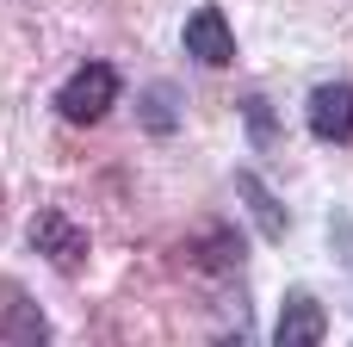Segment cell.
I'll use <instances>...</instances> for the list:
<instances>
[{"label":"cell","instance_id":"obj_1","mask_svg":"<svg viewBox=\"0 0 353 347\" xmlns=\"http://www.w3.org/2000/svg\"><path fill=\"white\" fill-rule=\"evenodd\" d=\"M112 106H118V68H112V62H87V68H74L68 87L56 93V112H62L68 124H99Z\"/></svg>","mask_w":353,"mask_h":347},{"label":"cell","instance_id":"obj_2","mask_svg":"<svg viewBox=\"0 0 353 347\" xmlns=\"http://www.w3.org/2000/svg\"><path fill=\"white\" fill-rule=\"evenodd\" d=\"M180 37H186V56L205 62V68H230V62H236V25H230L217 6H199Z\"/></svg>","mask_w":353,"mask_h":347},{"label":"cell","instance_id":"obj_3","mask_svg":"<svg viewBox=\"0 0 353 347\" xmlns=\"http://www.w3.org/2000/svg\"><path fill=\"white\" fill-rule=\"evenodd\" d=\"M323 335H329V310H323L310 292H285L273 347H323Z\"/></svg>","mask_w":353,"mask_h":347},{"label":"cell","instance_id":"obj_4","mask_svg":"<svg viewBox=\"0 0 353 347\" xmlns=\"http://www.w3.org/2000/svg\"><path fill=\"white\" fill-rule=\"evenodd\" d=\"M31 248L50 255L62 273H74V267L87 261V236H81V224H68L62 211H37V217H31Z\"/></svg>","mask_w":353,"mask_h":347},{"label":"cell","instance_id":"obj_5","mask_svg":"<svg viewBox=\"0 0 353 347\" xmlns=\"http://www.w3.org/2000/svg\"><path fill=\"white\" fill-rule=\"evenodd\" d=\"M310 130L323 143H347L353 137V87L347 81H323L310 93Z\"/></svg>","mask_w":353,"mask_h":347},{"label":"cell","instance_id":"obj_6","mask_svg":"<svg viewBox=\"0 0 353 347\" xmlns=\"http://www.w3.org/2000/svg\"><path fill=\"white\" fill-rule=\"evenodd\" d=\"M236 192H242V205H248V217L261 224V236H273V242H285V230H292V217H285V205L267 192V180L261 174H236Z\"/></svg>","mask_w":353,"mask_h":347},{"label":"cell","instance_id":"obj_7","mask_svg":"<svg viewBox=\"0 0 353 347\" xmlns=\"http://www.w3.org/2000/svg\"><path fill=\"white\" fill-rule=\"evenodd\" d=\"M186 255H192L205 273H236V267H242V255H248V242H242V230H205Z\"/></svg>","mask_w":353,"mask_h":347},{"label":"cell","instance_id":"obj_8","mask_svg":"<svg viewBox=\"0 0 353 347\" xmlns=\"http://www.w3.org/2000/svg\"><path fill=\"white\" fill-rule=\"evenodd\" d=\"M50 341V323L31 298H12L6 304V347H43Z\"/></svg>","mask_w":353,"mask_h":347},{"label":"cell","instance_id":"obj_9","mask_svg":"<svg viewBox=\"0 0 353 347\" xmlns=\"http://www.w3.org/2000/svg\"><path fill=\"white\" fill-rule=\"evenodd\" d=\"M242 118H248V137H254V149H273V106H267L261 93H248V99H242Z\"/></svg>","mask_w":353,"mask_h":347}]
</instances>
